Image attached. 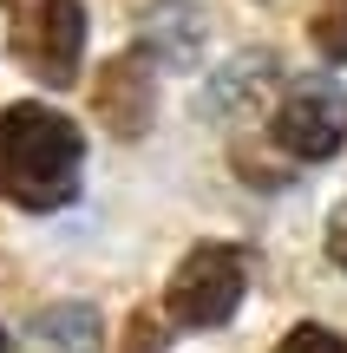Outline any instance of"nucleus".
<instances>
[{"label": "nucleus", "instance_id": "nucleus-3", "mask_svg": "<svg viewBox=\"0 0 347 353\" xmlns=\"http://www.w3.org/2000/svg\"><path fill=\"white\" fill-rule=\"evenodd\" d=\"M7 46L39 85H72L79 59H86V7L79 0H20Z\"/></svg>", "mask_w": 347, "mask_h": 353}, {"label": "nucleus", "instance_id": "nucleus-6", "mask_svg": "<svg viewBox=\"0 0 347 353\" xmlns=\"http://www.w3.org/2000/svg\"><path fill=\"white\" fill-rule=\"evenodd\" d=\"M20 353H99V314H92L86 301H59V307H46V314L26 327V341Z\"/></svg>", "mask_w": 347, "mask_h": 353}, {"label": "nucleus", "instance_id": "nucleus-8", "mask_svg": "<svg viewBox=\"0 0 347 353\" xmlns=\"http://www.w3.org/2000/svg\"><path fill=\"white\" fill-rule=\"evenodd\" d=\"M275 353H347V341L335 327H315V321H301V327H288L282 334V347Z\"/></svg>", "mask_w": 347, "mask_h": 353}, {"label": "nucleus", "instance_id": "nucleus-7", "mask_svg": "<svg viewBox=\"0 0 347 353\" xmlns=\"http://www.w3.org/2000/svg\"><path fill=\"white\" fill-rule=\"evenodd\" d=\"M308 33H315V46H321V59L347 65V0H315Z\"/></svg>", "mask_w": 347, "mask_h": 353}, {"label": "nucleus", "instance_id": "nucleus-1", "mask_svg": "<svg viewBox=\"0 0 347 353\" xmlns=\"http://www.w3.org/2000/svg\"><path fill=\"white\" fill-rule=\"evenodd\" d=\"M86 138L52 105H7L0 112V196L20 210H59L79 190Z\"/></svg>", "mask_w": 347, "mask_h": 353}, {"label": "nucleus", "instance_id": "nucleus-9", "mask_svg": "<svg viewBox=\"0 0 347 353\" xmlns=\"http://www.w3.org/2000/svg\"><path fill=\"white\" fill-rule=\"evenodd\" d=\"M328 255H335V268H347V203L335 210V223H328Z\"/></svg>", "mask_w": 347, "mask_h": 353}, {"label": "nucleus", "instance_id": "nucleus-2", "mask_svg": "<svg viewBox=\"0 0 347 353\" xmlns=\"http://www.w3.org/2000/svg\"><path fill=\"white\" fill-rule=\"evenodd\" d=\"M243 294H249L243 249H230V242H197V249L177 262V275H170L164 307H170L177 327H197V334H204V327H223V321L243 307Z\"/></svg>", "mask_w": 347, "mask_h": 353}, {"label": "nucleus", "instance_id": "nucleus-10", "mask_svg": "<svg viewBox=\"0 0 347 353\" xmlns=\"http://www.w3.org/2000/svg\"><path fill=\"white\" fill-rule=\"evenodd\" d=\"M131 353H157V327H151V321H138V327H131Z\"/></svg>", "mask_w": 347, "mask_h": 353}, {"label": "nucleus", "instance_id": "nucleus-4", "mask_svg": "<svg viewBox=\"0 0 347 353\" xmlns=\"http://www.w3.org/2000/svg\"><path fill=\"white\" fill-rule=\"evenodd\" d=\"M269 131L288 157L301 164H328V157L347 144V92L335 79H288V92L275 99Z\"/></svg>", "mask_w": 347, "mask_h": 353}, {"label": "nucleus", "instance_id": "nucleus-5", "mask_svg": "<svg viewBox=\"0 0 347 353\" xmlns=\"http://www.w3.org/2000/svg\"><path fill=\"white\" fill-rule=\"evenodd\" d=\"M92 105H99L105 131H118V138H144L151 118H157V85H151L144 52H118V59H105Z\"/></svg>", "mask_w": 347, "mask_h": 353}, {"label": "nucleus", "instance_id": "nucleus-11", "mask_svg": "<svg viewBox=\"0 0 347 353\" xmlns=\"http://www.w3.org/2000/svg\"><path fill=\"white\" fill-rule=\"evenodd\" d=\"M7 347H13V341H7V327H0V353H7Z\"/></svg>", "mask_w": 347, "mask_h": 353}]
</instances>
